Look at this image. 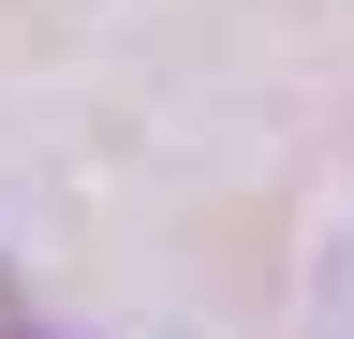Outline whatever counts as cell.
Segmentation results:
<instances>
[{"instance_id":"cell-1","label":"cell","mask_w":354,"mask_h":339,"mask_svg":"<svg viewBox=\"0 0 354 339\" xmlns=\"http://www.w3.org/2000/svg\"><path fill=\"white\" fill-rule=\"evenodd\" d=\"M0 339H15V280H0Z\"/></svg>"}]
</instances>
